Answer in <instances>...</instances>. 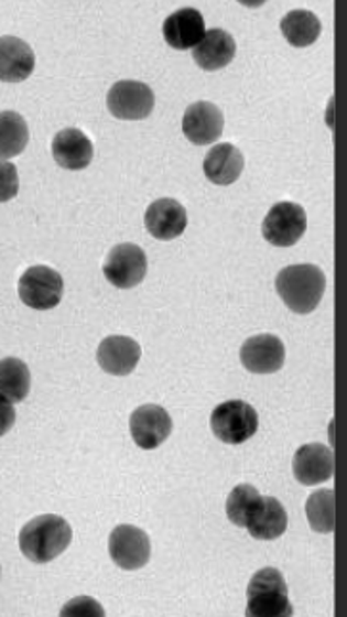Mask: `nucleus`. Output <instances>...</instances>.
<instances>
[{"mask_svg": "<svg viewBox=\"0 0 347 617\" xmlns=\"http://www.w3.org/2000/svg\"><path fill=\"white\" fill-rule=\"evenodd\" d=\"M74 531L66 518L43 515L33 518L20 531V551L33 564H48L72 544Z\"/></svg>", "mask_w": 347, "mask_h": 617, "instance_id": "f257e3e1", "label": "nucleus"}, {"mask_svg": "<svg viewBox=\"0 0 347 617\" xmlns=\"http://www.w3.org/2000/svg\"><path fill=\"white\" fill-rule=\"evenodd\" d=\"M274 286L290 311L297 315H310L325 295L326 277L317 264H290L276 274Z\"/></svg>", "mask_w": 347, "mask_h": 617, "instance_id": "f03ea898", "label": "nucleus"}, {"mask_svg": "<svg viewBox=\"0 0 347 617\" xmlns=\"http://www.w3.org/2000/svg\"><path fill=\"white\" fill-rule=\"evenodd\" d=\"M248 616H292L289 587L276 567H263L251 577L248 585Z\"/></svg>", "mask_w": 347, "mask_h": 617, "instance_id": "7ed1b4c3", "label": "nucleus"}, {"mask_svg": "<svg viewBox=\"0 0 347 617\" xmlns=\"http://www.w3.org/2000/svg\"><path fill=\"white\" fill-rule=\"evenodd\" d=\"M209 426L215 437L223 443L242 445L258 432L259 416L251 404L232 399L215 407Z\"/></svg>", "mask_w": 347, "mask_h": 617, "instance_id": "20e7f679", "label": "nucleus"}, {"mask_svg": "<svg viewBox=\"0 0 347 617\" xmlns=\"http://www.w3.org/2000/svg\"><path fill=\"white\" fill-rule=\"evenodd\" d=\"M18 294L28 307L48 311L62 302L64 279L58 271L45 264L30 267L18 282Z\"/></svg>", "mask_w": 347, "mask_h": 617, "instance_id": "39448f33", "label": "nucleus"}, {"mask_svg": "<svg viewBox=\"0 0 347 617\" xmlns=\"http://www.w3.org/2000/svg\"><path fill=\"white\" fill-rule=\"evenodd\" d=\"M102 271L111 286L131 290L139 286L147 277L149 259L137 243H119L116 248H111L108 258L104 261Z\"/></svg>", "mask_w": 347, "mask_h": 617, "instance_id": "423d86ee", "label": "nucleus"}, {"mask_svg": "<svg viewBox=\"0 0 347 617\" xmlns=\"http://www.w3.org/2000/svg\"><path fill=\"white\" fill-rule=\"evenodd\" d=\"M307 230V215L294 202H279L263 220V238L276 248H290L302 240Z\"/></svg>", "mask_w": 347, "mask_h": 617, "instance_id": "0eeeda50", "label": "nucleus"}, {"mask_svg": "<svg viewBox=\"0 0 347 617\" xmlns=\"http://www.w3.org/2000/svg\"><path fill=\"white\" fill-rule=\"evenodd\" d=\"M154 90L141 82H118L108 93L111 116L126 121H141L154 110Z\"/></svg>", "mask_w": 347, "mask_h": 617, "instance_id": "6e6552de", "label": "nucleus"}, {"mask_svg": "<svg viewBox=\"0 0 347 617\" xmlns=\"http://www.w3.org/2000/svg\"><path fill=\"white\" fill-rule=\"evenodd\" d=\"M108 549H110V559L113 560V564L127 572H134V570L147 566L150 562V554H152L149 535L142 529L127 526V523L118 526L111 531Z\"/></svg>", "mask_w": 347, "mask_h": 617, "instance_id": "1a4fd4ad", "label": "nucleus"}, {"mask_svg": "<svg viewBox=\"0 0 347 617\" xmlns=\"http://www.w3.org/2000/svg\"><path fill=\"white\" fill-rule=\"evenodd\" d=\"M131 437L144 451H154L173 432V420L170 412L160 404H144L131 414L129 420Z\"/></svg>", "mask_w": 347, "mask_h": 617, "instance_id": "9d476101", "label": "nucleus"}, {"mask_svg": "<svg viewBox=\"0 0 347 617\" xmlns=\"http://www.w3.org/2000/svg\"><path fill=\"white\" fill-rule=\"evenodd\" d=\"M286 349L279 336L259 334L240 347V362L253 375H274L284 367Z\"/></svg>", "mask_w": 347, "mask_h": 617, "instance_id": "9b49d317", "label": "nucleus"}, {"mask_svg": "<svg viewBox=\"0 0 347 617\" xmlns=\"http://www.w3.org/2000/svg\"><path fill=\"white\" fill-rule=\"evenodd\" d=\"M225 118L223 111L212 102H194L186 108L183 132L196 147H207L221 139Z\"/></svg>", "mask_w": 347, "mask_h": 617, "instance_id": "f8f14e48", "label": "nucleus"}, {"mask_svg": "<svg viewBox=\"0 0 347 617\" xmlns=\"http://www.w3.org/2000/svg\"><path fill=\"white\" fill-rule=\"evenodd\" d=\"M144 225L155 240L170 242L185 232L188 225V215L183 204L177 199L162 198L150 204L144 215Z\"/></svg>", "mask_w": 347, "mask_h": 617, "instance_id": "ddd939ff", "label": "nucleus"}, {"mask_svg": "<svg viewBox=\"0 0 347 617\" xmlns=\"http://www.w3.org/2000/svg\"><path fill=\"white\" fill-rule=\"evenodd\" d=\"M204 15L196 8H181L163 22L165 43L175 51H191L206 35Z\"/></svg>", "mask_w": 347, "mask_h": 617, "instance_id": "4468645a", "label": "nucleus"}, {"mask_svg": "<svg viewBox=\"0 0 347 617\" xmlns=\"http://www.w3.org/2000/svg\"><path fill=\"white\" fill-rule=\"evenodd\" d=\"M334 451L323 443H307L294 455V476L302 485H318L333 479Z\"/></svg>", "mask_w": 347, "mask_h": 617, "instance_id": "2eb2a0df", "label": "nucleus"}, {"mask_svg": "<svg viewBox=\"0 0 347 617\" xmlns=\"http://www.w3.org/2000/svg\"><path fill=\"white\" fill-rule=\"evenodd\" d=\"M141 355V346L133 338L108 336L98 346L97 360L104 372L111 376H127L137 368Z\"/></svg>", "mask_w": 347, "mask_h": 617, "instance_id": "dca6fc26", "label": "nucleus"}, {"mask_svg": "<svg viewBox=\"0 0 347 617\" xmlns=\"http://www.w3.org/2000/svg\"><path fill=\"white\" fill-rule=\"evenodd\" d=\"M52 155L59 167L82 171L89 167L95 155V147L89 137L79 129H64L52 140Z\"/></svg>", "mask_w": 347, "mask_h": 617, "instance_id": "f3484780", "label": "nucleus"}, {"mask_svg": "<svg viewBox=\"0 0 347 617\" xmlns=\"http://www.w3.org/2000/svg\"><path fill=\"white\" fill-rule=\"evenodd\" d=\"M237 56V41L225 30L206 31L204 39L193 48L196 66L204 72H219Z\"/></svg>", "mask_w": 347, "mask_h": 617, "instance_id": "a211bd4d", "label": "nucleus"}, {"mask_svg": "<svg viewBox=\"0 0 347 617\" xmlns=\"http://www.w3.org/2000/svg\"><path fill=\"white\" fill-rule=\"evenodd\" d=\"M35 69V52L22 39L0 37V82L22 83Z\"/></svg>", "mask_w": 347, "mask_h": 617, "instance_id": "6ab92c4d", "label": "nucleus"}, {"mask_svg": "<svg viewBox=\"0 0 347 617\" xmlns=\"http://www.w3.org/2000/svg\"><path fill=\"white\" fill-rule=\"evenodd\" d=\"M245 171V155L232 144H215L204 160V175L209 183L229 186L237 183Z\"/></svg>", "mask_w": 347, "mask_h": 617, "instance_id": "aec40b11", "label": "nucleus"}, {"mask_svg": "<svg viewBox=\"0 0 347 617\" xmlns=\"http://www.w3.org/2000/svg\"><path fill=\"white\" fill-rule=\"evenodd\" d=\"M250 535L258 541H274L286 533L289 529V515L286 508L282 507L281 500L273 497H263L261 507L246 526Z\"/></svg>", "mask_w": 347, "mask_h": 617, "instance_id": "412c9836", "label": "nucleus"}, {"mask_svg": "<svg viewBox=\"0 0 347 617\" xmlns=\"http://www.w3.org/2000/svg\"><path fill=\"white\" fill-rule=\"evenodd\" d=\"M281 31L294 48H307L321 37V20L310 10H292L282 18Z\"/></svg>", "mask_w": 347, "mask_h": 617, "instance_id": "4be33fe9", "label": "nucleus"}, {"mask_svg": "<svg viewBox=\"0 0 347 617\" xmlns=\"http://www.w3.org/2000/svg\"><path fill=\"white\" fill-rule=\"evenodd\" d=\"M30 142L25 119L15 111H0V162L22 154Z\"/></svg>", "mask_w": 347, "mask_h": 617, "instance_id": "5701e85b", "label": "nucleus"}, {"mask_svg": "<svg viewBox=\"0 0 347 617\" xmlns=\"http://www.w3.org/2000/svg\"><path fill=\"white\" fill-rule=\"evenodd\" d=\"M30 390L31 372L25 362L15 357L0 360V396L8 397L12 403H22Z\"/></svg>", "mask_w": 347, "mask_h": 617, "instance_id": "b1692460", "label": "nucleus"}, {"mask_svg": "<svg viewBox=\"0 0 347 617\" xmlns=\"http://www.w3.org/2000/svg\"><path fill=\"white\" fill-rule=\"evenodd\" d=\"M261 502H263V497L253 485H237L227 499V507H225L227 518L238 528H246L251 522L253 515L258 512Z\"/></svg>", "mask_w": 347, "mask_h": 617, "instance_id": "393cba45", "label": "nucleus"}, {"mask_svg": "<svg viewBox=\"0 0 347 617\" xmlns=\"http://www.w3.org/2000/svg\"><path fill=\"white\" fill-rule=\"evenodd\" d=\"M305 512L313 531L333 533L336 529V497L333 489L313 492L305 505Z\"/></svg>", "mask_w": 347, "mask_h": 617, "instance_id": "a878e982", "label": "nucleus"}, {"mask_svg": "<svg viewBox=\"0 0 347 617\" xmlns=\"http://www.w3.org/2000/svg\"><path fill=\"white\" fill-rule=\"evenodd\" d=\"M18 191H20V176H18L15 165L10 162H0V204L15 198Z\"/></svg>", "mask_w": 347, "mask_h": 617, "instance_id": "bb28decb", "label": "nucleus"}, {"mask_svg": "<svg viewBox=\"0 0 347 617\" xmlns=\"http://www.w3.org/2000/svg\"><path fill=\"white\" fill-rule=\"evenodd\" d=\"M104 616L102 606L95 598L79 596L62 608V616Z\"/></svg>", "mask_w": 347, "mask_h": 617, "instance_id": "cd10ccee", "label": "nucleus"}, {"mask_svg": "<svg viewBox=\"0 0 347 617\" xmlns=\"http://www.w3.org/2000/svg\"><path fill=\"white\" fill-rule=\"evenodd\" d=\"M15 424L14 404L8 397L0 396V437L7 435Z\"/></svg>", "mask_w": 347, "mask_h": 617, "instance_id": "c85d7f7f", "label": "nucleus"}]
</instances>
